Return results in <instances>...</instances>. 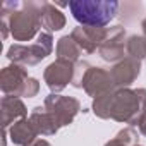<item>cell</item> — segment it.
<instances>
[{"label":"cell","instance_id":"6da1fadb","mask_svg":"<svg viewBox=\"0 0 146 146\" xmlns=\"http://www.w3.org/2000/svg\"><path fill=\"white\" fill-rule=\"evenodd\" d=\"M69 9L81 26L103 28L115 17L119 11V2L115 0H72L69 2Z\"/></svg>","mask_w":146,"mask_h":146},{"label":"cell","instance_id":"ba28073f","mask_svg":"<svg viewBox=\"0 0 146 146\" xmlns=\"http://www.w3.org/2000/svg\"><path fill=\"white\" fill-rule=\"evenodd\" d=\"M112 74H108L107 70L100 69V67H90V70L86 72L83 86L86 90L88 95L91 96H102L105 93H110L112 90Z\"/></svg>","mask_w":146,"mask_h":146},{"label":"cell","instance_id":"7402d4cb","mask_svg":"<svg viewBox=\"0 0 146 146\" xmlns=\"http://www.w3.org/2000/svg\"><path fill=\"white\" fill-rule=\"evenodd\" d=\"M107 146H125V144H124L122 141H119V139L115 137V139H113V141H110V143H108Z\"/></svg>","mask_w":146,"mask_h":146},{"label":"cell","instance_id":"277c9868","mask_svg":"<svg viewBox=\"0 0 146 146\" xmlns=\"http://www.w3.org/2000/svg\"><path fill=\"white\" fill-rule=\"evenodd\" d=\"M28 72L23 65L12 64L2 69L0 74V88L5 93V96H23L26 83H28Z\"/></svg>","mask_w":146,"mask_h":146},{"label":"cell","instance_id":"e0dca14e","mask_svg":"<svg viewBox=\"0 0 146 146\" xmlns=\"http://www.w3.org/2000/svg\"><path fill=\"white\" fill-rule=\"evenodd\" d=\"M127 52L132 58L146 57V41L143 36H131L127 41Z\"/></svg>","mask_w":146,"mask_h":146},{"label":"cell","instance_id":"7c38bea8","mask_svg":"<svg viewBox=\"0 0 146 146\" xmlns=\"http://www.w3.org/2000/svg\"><path fill=\"white\" fill-rule=\"evenodd\" d=\"M29 122L33 124L35 131L38 134H45V136H50V134H55L57 129H58V124L57 120L52 117L50 112H46V108H35L29 115Z\"/></svg>","mask_w":146,"mask_h":146},{"label":"cell","instance_id":"ffe728a7","mask_svg":"<svg viewBox=\"0 0 146 146\" xmlns=\"http://www.w3.org/2000/svg\"><path fill=\"white\" fill-rule=\"evenodd\" d=\"M136 122L139 124V129H141V132L146 136V98H144V110H143V113L139 115V119H136Z\"/></svg>","mask_w":146,"mask_h":146},{"label":"cell","instance_id":"9a60e30c","mask_svg":"<svg viewBox=\"0 0 146 146\" xmlns=\"http://www.w3.org/2000/svg\"><path fill=\"white\" fill-rule=\"evenodd\" d=\"M79 53H81L79 46L76 45V41L72 40L70 36H64V38L58 40V45H57V55H58V58L74 62L79 57Z\"/></svg>","mask_w":146,"mask_h":146},{"label":"cell","instance_id":"7a4b0ae2","mask_svg":"<svg viewBox=\"0 0 146 146\" xmlns=\"http://www.w3.org/2000/svg\"><path fill=\"white\" fill-rule=\"evenodd\" d=\"M53 46V40L50 33H40L36 43L26 45H12L7 50V58L17 65H36L46 55H50Z\"/></svg>","mask_w":146,"mask_h":146},{"label":"cell","instance_id":"ac0fdd59","mask_svg":"<svg viewBox=\"0 0 146 146\" xmlns=\"http://www.w3.org/2000/svg\"><path fill=\"white\" fill-rule=\"evenodd\" d=\"M90 70V65L86 62H81L76 65L74 72H76V78H74V86L76 88H81L83 86V81H84V76H86V72Z\"/></svg>","mask_w":146,"mask_h":146},{"label":"cell","instance_id":"4fadbf2b","mask_svg":"<svg viewBox=\"0 0 146 146\" xmlns=\"http://www.w3.org/2000/svg\"><path fill=\"white\" fill-rule=\"evenodd\" d=\"M36 134H38V132L35 131L33 124H31L29 120H26V119H23V120L12 124V127H11V131H9L11 141H12L14 144H19V146H29V144L35 141Z\"/></svg>","mask_w":146,"mask_h":146},{"label":"cell","instance_id":"5bb4252c","mask_svg":"<svg viewBox=\"0 0 146 146\" xmlns=\"http://www.w3.org/2000/svg\"><path fill=\"white\" fill-rule=\"evenodd\" d=\"M65 26V16L53 5L45 2L43 11H41V28L48 31H58Z\"/></svg>","mask_w":146,"mask_h":146},{"label":"cell","instance_id":"8992f818","mask_svg":"<svg viewBox=\"0 0 146 146\" xmlns=\"http://www.w3.org/2000/svg\"><path fill=\"white\" fill-rule=\"evenodd\" d=\"M72 74H74L72 62L58 58L57 62H53V64H50L46 67V70H45V81H46V84H48V88L52 91H60L72 79Z\"/></svg>","mask_w":146,"mask_h":146},{"label":"cell","instance_id":"2e32d148","mask_svg":"<svg viewBox=\"0 0 146 146\" xmlns=\"http://www.w3.org/2000/svg\"><path fill=\"white\" fill-rule=\"evenodd\" d=\"M112 98H113L112 93H105V95H102V96H98L95 100L93 110H95V113L98 117H102V119L112 117Z\"/></svg>","mask_w":146,"mask_h":146},{"label":"cell","instance_id":"3957f363","mask_svg":"<svg viewBox=\"0 0 146 146\" xmlns=\"http://www.w3.org/2000/svg\"><path fill=\"white\" fill-rule=\"evenodd\" d=\"M146 98V91H117L112 98V117L119 122H127L134 117L139 108V102Z\"/></svg>","mask_w":146,"mask_h":146},{"label":"cell","instance_id":"52a82bcc","mask_svg":"<svg viewBox=\"0 0 146 146\" xmlns=\"http://www.w3.org/2000/svg\"><path fill=\"white\" fill-rule=\"evenodd\" d=\"M108 29L105 28H86V26H79L72 31L70 38L76 41V45L79 46L81 52L91 53L96 50V46H100L105 38H107Z\"/></svg>","mask_w":146,"mask_h":146},{"label":"cell","instance_id":"8fae6325","mask_svg":"<svg viewBox=\"0 0 146 146\" xmlns=\"http://www.w3.org/2000/svg\"><path fill=\"white\" fill-rule=\"evenodd\" d=\"M28 110L24 103L16 98V96H4L2 98V120H4V129H7L11 124H16L26 117Z\"/></svg>","mask_w":146,"mask_h":146},{"label":"cell","instance_id":"603a6c76","mask_svg":"<svg viewBox=\"0 0 146 146\" xmlns=\"http://www.w3.org/2000/svg\"><path fill=\"white\" fill-rule=\"evenodd\" d=\"M141 28H143V38H144V41H146V19L141 23Z\"/></svg>","mask_w":146,"mask_h":146},{"label":"cell","instance_id":"44dd1931","mask_svg":"<svg viewBox=\"0 0 146 146\" xmlns=\"http://www.w3.org/2000/svg\"><path fill=\"white\" fill-rule=\"evenodd\" d=\"M29 146H50V143H46L45 139H35Z\"/></svg>","mask_w":146,"mask_h":146},{"label":"cell","instance_id":"30bf717a","mask_svg":"<svg viewBox=\"0 0 146 146\" xmlns=\"http://www.w3.org/2000/svg\"><path fill=\"white\" fill-rule=\"evenodd\" d=\"M137 74H139V60L131 57V58H125L113 67L112 79L117 86H127L137 78Z\"/></svg>","mask_w":146,"mask_h":146},{"label":"cell","instance_id":"5b68a950","mask_svg":"<svg viewBox=\"0 0 146 146\" xmlns=\"http://www.w3.org/2000/svg\"><path fill=\"white\" fill-rule=\"evenodd\" d=\"M45 108H46V112L52 113V117L57 120V124L60 127V125H67L74 119V115L79 110V102L74 98H64V96L50 95L45 100Z\"/></svg>","mask_w":146,"mask_h":146},{"label":"cell","instance_id":"9c48e42d","mask_svg":"<svg viewBox=\"0 0 146 146\" xmlns=\"http://www.w3.org/2000/svg\"><path fill=\"white\" fill-rule=\"evenodd\" d=\"M124 36H125V29L122 26L110 28L105 41L100 45V55L105 60H117L124 57Z\"/></svg>","mask_w":146,"mask_h":146},{"label":"cell","instance_id":"d6986e66","mask_svg":"<svg viewBox=\"0 0 146 146\" xmlns=\"http://www.w3.org/2000/svg\"><path fill=\"white\" fill-rule=\"evenodd\" d=\"M38 90H40V84H38V81L29 78V79H28V83H26V88H24V93H23V96L33 98V96L38 93Z\"/></svg>","mask_w":146,"mask_h":146}]
</instances>
